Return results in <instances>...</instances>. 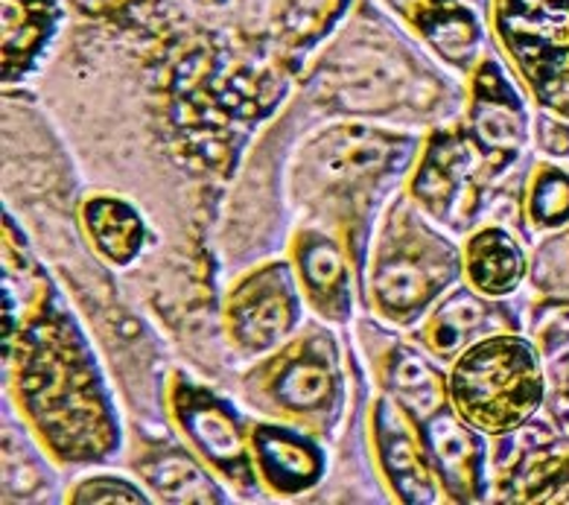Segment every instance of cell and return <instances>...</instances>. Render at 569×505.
<instances>
[{
    "label": "cell",
    "mask_w": 569,
    "mask_h": 505,
    "mask_svg": "<svg viewBox=\"0 0 569 505\" xmlns=\"http://www.w3.org/2000/svg\"><path fill=\"white\" fill-rule=\"evenodd\" d=\"M461 415L476 427L511 429L540 400V377L531 350L522 343L493 339L461 359L452 377Z\"/></svg>",
    "instance_id": "1"
},
{
    "label": "cell",
    "mask_w": 569,
    "mask_h": 505,
    "mask_svg": "<svg viewBox=\"0 0 569 505\" xmlns=\"http://www.w3.org/2000/svg\"><path fill=\"white\" fill-rule=\"evenodd\" d=\"M520 273V251L506 234L488 231L476 237V242L470 246V278L476 287L491 296H502L508 289H515Z\"/></svg>",
    "instance_id": "2"
},
{
    "label": "cell",
    "mask_w": 569,
    "mask_h": 505,
    "mask_svg": "<svg viewBox=\"0 0 569 505\" xmlns=\"http://www.w3.org/2000/svg\"><path fill=\"white\" fill-rule=\"evenodd\" d=\"M563 429H567V436H569V420H567V424H563Z\"/></svg>",
    "instance_id": "21"
},
{
    "label": "cell",
    "mask_w": 569,
    "mask_h": 505,
    "mask_svg": "<svg viewBox=\"0 0 569 505\" xmlns=\"http://www.w3.org/2000/svg\"><path fill=\"white\" fill-rule=\"evenodd\" d=\"M260 459H263L266 471L272 474V479L283 488H296V485H307L319 471V459L307 444L296 442L287 433H274L266 429L258 438Z\"/></svg>",
    "instance_id": "4"
},
{
    "label": "cell",
    "mask_w": 569,
    "mask_h": 505,
    "mask_svg": "<svg viewBox=\"0 0 569 505\" xmlns=\"http://www.w3.org/2000/svg\"><path fill=\"white\" fill-rule=\"evenodd\" d=\"M395 386L415 406V413H432L441 400V386L423 359L403 354L395 366Z\"/></svg>",
    "instance_id": "12"
},
{
    "label": "cell",
    "mask_w": 569,
    "mask_h": 505,
    "mask_svg": "<svg viewBox=\"0 0 569 505\" xmlns=\"http://www.w3.org/2000/svg\"><path fill=\"white\" fill-rule=\"evenodd\" d=\"M386 459H389L395 483L409 499L429 497V476L423 467L421 456L412 447L409 436L400 427H386Z\"/></svg>",
    "instance_id": "10"
},
{
    "label": "cell",
    "mask_w": 569,
    "mask_h": 505,
    "mask_svg": "<svg viewBox=\"0 0 569 505\" xmlns=\"http://www.w3.org/2000/svg\"><path fill=\"white\" fill-rule=\"evenodd\" d=\"M147 476L149 483L156 485L167 499H176V503H204V499H213L211 483L181 453H167V456L152 462L147 467Z\"/></svg>",
    "instance_id": "6"
},
{
    "label": "cell",
    "mask_w": 569,
    "mask_h": 505,
    "mask_svg": "<svg viewBox=\"0 0 569 505\" xmlns=\"http://www.w3.org/2000/svg\"><path fill=\"white\" fill-rule=\"evenodd\" d=\"M305 273L310 278L312 287L330 289L342 275V260H339V251L328 242H319V246H312L310 251L305 255Z\"/></svg>",
    "instance_id": "17"
},
{
    "label": "cell",
    "mask_w": 569,
    "mask_h": 505,
    "mask_svg": "<svg viewBox=\"0 0 569 505\" xmlns=\"http://www.w3.org/2000/svg\"><path fill=\"white\" fill-rule=\"evenodd\" d=\"M540 140L549 152H558V156H567L569 152V129L552 123V120H543L540 123Z\"/></svg>",
    "instance_id": "20"
},
{
    "label": "cell",
    "mask_w": 569,
    "mask_h": 505,
    "mask_svg": "<svg viewBox=\"0 0 569 505\" xmlns=\"http://www.w3.org/2000/svg\"><path fill=\"white\" fill-rule=\"evenodd\" d=\"M289 325V304L281 293H258L249 304H242L237 310V334L246 339V345L263 348L281 336Z\"/></svg>",
    "instance_id": "7"
},
{
    "label": "cell",
    "mask_w": 569,
    "mask_h": 505,
    "mask_svg": "<svg viewBox=\"0 0 569 505\" xmlns=\"http://www.w3.org/2000/svg\"><path fill=\"white\" fill-rule=\"evenodd\" d=\"M190 429H193L196 442L202 444L213 459L231 462L240 456V442H237L234 427H231V420H226V415L217 413V409H208V406L193 409V413H190Z\"/></svg>",
    "instance_id": "13"
},
{
    "label": "cell",
    "mask_w": 569,
    "mask_h": 505,
    "mask_svg": "<svg viewBox=\"0 0 569 505\" xmlns=\"http://www.w3.org/2000/svg\"><path fill=\"white\" fill-rule=\"evenodd\" d=\"M79 499H88V503H143V497H138V491L123 483H109V479L88 483Z\"/></svg>",
    "instance_id": "19"
},
{
    "label": "cell",
    "mask_w": 569,
    "mask_h": 505,
    "mask_svg": "<svg viewBox=\"0 0 569 505\" xmlns=\"http://www.w3.org/2000/svg\"><path fill=\"white\" fill-rule=\"evenodd\" d=\"M538 334L546 345H561L569 339V304H549L538 316Z\"/></svg>",
    "instance_id": "18"
},
{
    "label": "cell",
    "mask_w": 569,
    "mask_h": 505,
    "mask_svg": "<svg viewBox=\"0 0 569 505\" xmlns=\"http://www.w3.org/2000/svg\"><path fill=\"white\" fill-rule=\"evenodd\" d=\"M535 217L540 222H563L569 217V179L561 172H549L535 190Z\"/></svg>",
    "instance_id": "16"
},
{
    "label": "cell",
    "mask_w": 569,
    "mask_h": 505,
    "mask_svg": "<svg viewBox=\"0 0 569 505\" xmlns=\"http://www.w3.org/2000/svg\"><path fill=\"white\" fill-rule=\"evenodd\" d=\"M476 129H479V135H482V140L488 147H517L522 138L520 111H517L508 100L482 97L479 109H476Z\"/></svg>",
    "instance_id": "11"
},
{
    "label": "cell",
    "mask_w": 569,
    "mask_h": 505,
    "mask_svg": "<svg viewBox=\"0 0 569 505\" xmlns=\"http://www.w3.org/2000/svg\"><path fill=\"white\" fill-rule=\"evenodd\" d=\"M88 222L100 249L118 264H126L141 246V222L126 205L94 202L88 208Z\"/></svg>",
    "instance_id": "5"
},
{
    "label": "cell",
    "mask_w": 569,
    "mask_h": 505,
    "mask_svg": "<svg viewBox=\"0 0 569 505\" xmlns=\"http://www.w3.org/2000/svg\"><path fill=\"white\" fill-rule=\"evenodd\" d=\"M330 377L316 363H298L289 368L281 380V397L292 406H316L328 395Z\"/></svg>",
    "instance_id": "15"
},
{
    "label": "cell",
    "mask_w": 569,
    "mask_h": 505,
    "mask_svg": "<svg viewBox=\"0 0 569 505\" xmlns=\"http://www.w3.org/2000/svg\"><path fill=\"white\" fill-rule=\"evenodd\" d=\"M479 319H482V307H479V301H473V298L468 296H459L456 301L447 304L445 310H441V316L436 319L432 343L441 350L456 348Z\"/></svg>",
    "instance_id": "14"
},
{
    "label": "cell",
    "mask_w": 569,
    "mask_h": 505,
    "mask_svg": "<svg viewBox=\"0 0 569 505\" xmlns=\"http://www.w3.org/2000/svg\"><path fill=\"white\" fill-rule=\"evenodd\" d=\"M429 438H432V447H436V456L441 467H445L447 479L456 488H468V483L473 479V438L456 420L447 418V415L429 424Z\"/></svg>",
    "instance_id": "8"
},
{
    "label": "cell",
    "mask_w": 569,
    "mask_h": 505,
    "mask_svg": "<svg viewBox=\"0 0 569 505\" xmlns=\"http://www.w3.org/2000/svg\"><path fill=\"white\" fill-rule=\"evenodd\" d=\"M389 158V143L377 135L368 132H339L321 149L319 167L325 176L339 179V176H359V172L377 170Z\"/></svg>",
    "instance_id": "3"
},
{
    "label": "cell",
    "mask_w": 569,
    "mask_h": 505,
    "mask_svg": "<svg viewBox=\"0 0 569 505\" xmlns=\"http://www.w3.org/2000/svg\"><path fill=\"white\" fill-rule=\"evenodd\" d=\"M377 293H380V301L391 310H412L429 296V278L415 260L398 257L382 266L377 275Z\"/></svg>",
    "instance_id": "9"
}]
</instances>
